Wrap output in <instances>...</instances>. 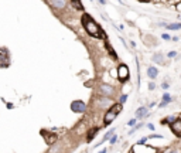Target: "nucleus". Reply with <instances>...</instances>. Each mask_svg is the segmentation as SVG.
<instances>
[{"mask_svg":"<svg viewBox=\"0 0 181 153\" xmlns=\"http://www.w3.org/2000/svg\"><path fill=\"white\" fill-rule=\"evenodd\" d=\"M81 21H82V26H84V28L86 30V33H88L89 36H92V37H95V38H104L105 37V31L98 26V23L90 17L89 14H84L82 19H81Z\"/></svg>","mask_w":181,"mask_h":153,"instance_id":"nucleus-1","label":"nucleus"},{"mask_svg":"<svg viewBox=\"0 0 181 153\" xmlns=\"http://www.w3.org/2000/svg\"><path fill=\"white\" fill-rule=\"evenodd\" d=\"M122 112V103H115L113 106H110L109 111L105 114V118H104V125L105 126H108L110 125L112 122L116 119V116Z\"/></svg>","mask_w":181,"mask_h":153,"instance_id":"nucleus-2","label":"nucleus"},{"mask_svg":"<svg viewBox=\"0 0 181 153\" xmlns=\"http://www.w3.org/2000/svg\"><path fill=\"white\" fill-rule=\"evenodd\" d=\"M117 78L122 82H126L129 79V68H127L126 64H122V65L117 67Z\"/></svg>","mask_w":181,"mask_h":153,"instance_id":"nucleus-3","label":"nucleus"},{"mask_svg":"<svg viewBox=\"0 0 181 153\" xmlns=\"http://www.w3.org/2000/svg\"><path fill=\"white\" fill-rule=\"evenodd\" d=\"M10 64V58H9V52H7V48H1L0 50V65L1 68H7Z\"/></svg>","mask_w":181,"mask_h":153,"instance_id":"nucleus-4","label":"nucleus"},{"mask_svg":"<svg viewBox=\"0 0 181 153\" xmlns=\"http://www.w3.org/2000/svg\"><path fill=\"white\" fill-rule=\"evenodd\" d=\"M41 133H43V138H44L45 143L47 145H54L57 139H58V136L57 133H52V132H47V130H41Z\"/></svg>","mask_w":181,"mask_h":153,"instance_id":"nucleus-5","label":"nucleus"},{"mask_svg":"<svg viewBox=\"0 0 181 153\" xmlns=\"http://www.w3.org/2000/svg\"><path fill=\"white\" fill-rule=\"evenodd\" d=\"M71 109H72V112H75V114H82V112H85V109H86V105L82 101H74L71 103Z\"/></svg>","mask_w":181,"mask_h":153,"instance_id":"nucleus-6","label":"nucleus"},{"mask_svg":"<svg viewBox=\"0 0 181 153\" xmlns=\"http://www.w3.org/2000/svg\"><path fill=\"white\" fill-rule=\"evenodd\" d=\"M99 91H101V94H102L104 96H112L113 94H115L113 87H110V85H108V84H102Z\"/></svg>","mask_w":181,"mask_h":153,"instance_id":"nucleus-7","label":"nucleus"},{"mask_svg":"<svg viewBox=\"0 0 181 153\" xmlns=\"http://www.w3.org/2000/svg\"><path fill=\"white\" fill-rule=\"evenodd\" d=\"M139 146V149H142V152H139V150H132L133 153H156L157 150H156L154 147H151V146H149V145H137Z\"/></svg>","mask_w":181,"mask_h":153,"instance_id":"nucleus-8","label":"nucleus"},{"mask_svg":"<svg viewBox=\"0 0 181 153\" xmlns=\"http://www.w3.org/2000/svg\"><path fill=\"white\" fill-rule=\"evenodd\" d=\"M170 128H171V130L175 136H181V119H177L175 122H173Z\"/></svg>","mask_w":181,"mask_h":153,"instance_id":"nucleus-9","label":"nucleus"},{"mask_svg":"<svg viewBox=\"0 0 181 153\" xmlns=\"http://www.w3.org/2000/svg\"><path fill=\"white\" fill-rule=\"evenodd\" d=\"M147 115H149L147 108H146V106H142V108H139L137 111H136V119H142V118L147 116Z\"/></svg>","mask_w":181,"mask_h":153,"instance_id":"nucleus-10","label":"nucleus"},{"mask_svg":"<svg viewBox=\"0 0 181 153\" xmlns=\"http://www.w3.org/2000/svg\"><path fill=\"white\" fill-rule=\"evenodd\" d=\"M147 75H149V78L154 79L156 76L159 75V71H157L156 67H149V68H147Z\"/></svg>","mask_w":181,"mask_h":153,"instance_id":"nucleus-11","label":"nucleus"},{"mask_svg":"<svg viewBox=\"0 0 181 153\" xmlns=\"http://www.w3.org/2000/svg\"><path fill=\"white\" fill-rule=\"evenodd\" d=\"M170 101H171V96H170V94H164L163 95V102L159 105L160 108H163V106H166L167 103H170Z\"/></svg>","mask_w":181,"mask_h":153,"instance_id":"nucleus-12","label":"nucleus"},{"mask_svg":"<svg viewBox=\"0 0 181 153\" xmlns=\"http://www.w3.org/2000/svg\"><path fill=\"white\" fill-rule=\"evenodd\" d=\"M168 30H180L181 28V23H173V24H167Z\"/></svg>","mask_w":181,"mask_h":153,"instance_id":"nucleus-13","label":"nucleus"},{"mask_svg":"<svg viewBox=\"0 0 181 153\" xmlns=\"http://www.w3.org/2000/svg\"><path fill=\"white\" fill-rule=\"evenodd\" d=\"M96 132H98V128H92V129L89 130V133H88V140H92V139H93Z\"/></svg>","mask_w":181,"mask_h":153,"instance_id":"nucleus-14","label":"nucleus"},{"mask_svg":"<svg viewBox=\"0 0 181 153\" xmlns=\"http://www.w3.org/2000/svg\"><path fill=\"white\" fill-rule=\"evenodd\" d=\"M50 4H52V6H55V7H59V9H62V7L67 4V1H50Z\"/></svg>","mask_w":181,"mask_h":153,"instance_id":"nucleus-15","label":"nucleus"},{"mask_svg":"<svg viewBox=\"0 0 181 153\" xmlns=\"http://www.w3.org/2000/svg\"><path fill=\"white\" fill-rule=\"evenodd\" d=\"M106 48H108V51H109V52H110V57L113 58V60H116V58H117L116 52H115V50H112V47H110V45L108 44V43H106Z\"/></svg>","mask_w":181,"mask_h":153,"instance_id":"nucleus-16","label":"nucleus"},{"mask_svg":"<svg viewBox=\"0 0 181 153\" xmlns=\"http://www.w3.org/2000/svg\"><path fill=\"white\" fill-rule=\"evenodd\" d=\"M71 4L74 7H75V9H78V10H82V9H84V7H82V3H81V1H71Z\"/></svg>","mask_w":181,"mask_h":153,"instance_id":"nucleus-17","label":"nucleus"},{"mask_svg":"<svg viewBox=\"0 0 181 153\" xmlns=\"http://www.w3.org/2000/svg\"><path fill=\"white\" fill-rule=\"evenodd\" d=\"M153 61H154V63H163L161 54H154V57H153Z\"/></svg>","mask_w":181,"mask_h":153,"instance_id":"nucleus-18","label":"nucleus"},{"mask_svg":"<svg viewBox=\"0 0 181 153\" xmlns=\"http://www.w3.org/2000/svg\"><path fill=\"white\" fill-rule=\"evenodd\" d=\"M113 132H115V129H113V130H109L108 133L105 135V138L102 139V142H105V140H108V139H112V138H113V136H112V135H113Z\"/></svg>","mask_w":181,"mask_h":153,"instance_id":"nucleus-19","label":"nucleus"},{"mask_svg":"<svg viewBox=\"0 0 181 153\" xmlns=\"http://www.w3.org/2000/svg\"><path fill=\"white\" fill-rule=\"evenodd\" d=\"M175 55H177V52H175V51H170V52H168V57L170 58H174Z\"/></svg>","mask_w":181,"mask_h":153,"instance_id":"nucleus-20","label":"nucleus"},{"mask_svg":"<svg viewBox=\"0 0 181 153\" xmlns=\"http://www.w3.org/2000/svg\"><path fill=\"white\" fill-rule=\"evenodd\" d=\"M127 125H129V126H135V125H136V119H130V121L127 122Z\"/></svg>","mask_w":181,"mask_h":153,"instance_id":"nucleus-21","label":"nucleus"},{"mask_svg":"<svg viewBox=\"0 0 181 153\" xmlns=\"http://www.w3.org/2000/svg\"><path fill=\"white\" fill-rule=\"evenodd\" d=\"M126 99H127V95H122V96H120V103H125V102H126Z\"/></svg>","mask_w":181,"mask_h":153,"instance_id":"nucleus-22","label":"nucleus"},{"mask_svg":"<svg viewBox=\"0 0 181 153\" xmlns=\"http://www.w3.org/2000/svg\"><path fill=\"white\" fill-rule=\"evenodd\" d=\"M175 9H177L178 12H181V1H180V3H177V4H175Z\"/></svg>","mask_w":181,"mask_h":153,"instance_id":"nucleus-23","label":"nucleus"},{"mask_svg":"<svg viewBox=\"0 0 181 153\" xmlns=\"http://www.w3.org/2000/svg\"><path fill=\"white\" fill-rule=\"evenodd\" d=\"M149 88H150V89H154V88H156L154 82H150V84H149Z\"/></svg>","mask_w":181,"mask_h":153,"instance_id":"nucleus-24","label":"nucleus"},{"mask_svg":"<svg viewBox=\"0 0 181 153\" xmlns=\"http://www.w3.org/2000/svg\"><path fill=\"white\" fill-rule=\"evenodd\" d=\"M163 38H164V40H170V36H168V34H163Z\"/></svg>","mask_w":181,"mask_h":153,"instance_id":"nucleus-25","label":"nucleus"},{"mask_svg":"<svg viewBox=\"0 0 181 153\" xmlns=\"http://www.w3.org/2000/svg\"><path fill=\"white\" fill-rule=\"evenodd\" d=\"M115 142H116V136H113V138H112V139H110V143H112V145H113V143H115Z\"/></svg>","mask_w":181,"mask_h":153,"instance_id":"nucleus-26","label":"nucleus"},{"mask_svg":"<svg viewBox=\"0 0 181 153\" xmlns=\"http://www.w3.org/2000/svg\"><path fill=\"white\" fill-rule=\"evenodd\" d=\"M147 126H149V129H151V130H153V129H154V126H153V125H151V123H149V125H147Z\"/></svg>","mask_w":181,"mask_h":153,"instance_id":"nucleus-27","label":"nucleus"},{"mask_svg":"<svg viewBox=\"0 0 181 153\" xmlns=\"http://www.w3.org/2000/svg\"><path fill=\"white\" fill-rule=\"evenodd\" d=\"M99 153H106V149H102V150H101Z\"/></svg>","mask_w":181,"mask_h":153,"instance_id":"nucleus-28","label":"nucleus"},{"mask_svg":"<svg viewBox=\"0 0 181 153\" xmlns=\"http://www.w3.org/2000/svg\"><path fill=\"white\" fill-rule=\"evenodd\" d=\"M171 153H178V152H171Z\"/></svg>","mask_w":181,"mask_h":153,"instance_id":"nucleus-29","label":"nucleus"}]
</instances>
